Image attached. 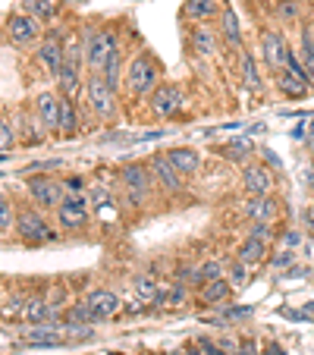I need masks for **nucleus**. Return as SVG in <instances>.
Here are the masks:
<instances>
[{"label":"nucleus","mask_w":314,"mask_h":355,"mask_svg":"<svg viewBox=\"0 0 314 355\" xmlns=\"http://www.w3.org/2000/svg\"><path fill=\"white\" fill-rule=\"evenodd\" d=\"M161 85V63L154 60L151 51H139V54L132 57V60L126 63V82H123V88H126L132 98H151V92Z\"/></svg>","instance_id":"nucleus-1"},{"label":"nucleus","mask_w":314,"mask_h":355,"mask_svg":"<svg viewBox=\"0 0 314 355\" xmlns=\"http://www.w3.org/2000/svg\"><path fill=\"white\" fill-rule=\"evenodd\" d=\"M13 233H16V239L26 242V245H47V242L60 239V230L51 227V220L44 217V211L35 208V205H28V208H16Z\"/></svg>","instance_id":"nucleus-2"},{"label":"nucleus","mask_w":314,"mask_h":355,"mask_svg":"<svg viewBox=\"0 0 314 355\" xmlns=\"http://www.w3.org/2000/svg\"><path fill=\"white\" fill-rule=\"evenodd\" d=\"M82 41H85V73H101L104 63L110 60L116 47H123L120 35L116 28H107V26H85L82 32Z\"/></svg>","instance_id":"nucleus-3"},{"label":"nucleus","mask_w":314,"mask_h":355,"mask_svg":"<svg viewBox=\"0 0 314 355\" xmlns=\"http://www.w3.org/2000/svg\"><path fill=\"white\" fill-rule=\"evenodd\" d=\"M82 98H85V107L94 114V120H101V123H110L120 114V92H114L101 73L85 76V92H82Z\"/></svg>","instance_id":"nucleus-4"},{"label":"nucleus","mask_w":314,"mask_h":355,"mask_svg":"<svg viewBox=\"0 0 314 355\" xmlns=\"http://www.w3.org/2000/svg\"><path fill=\"white\" fill-rule=\"evenodd\" d=\"M120 186H123V198L129 201V208L141 211L148 201H151V189L157 186V182H154L148 164L132 161V164H126V167L120 170Z\"/></svg>","instance_id":"nucleus-5"},{"label":"nucleus","mask_w":314,"mask_h":355,"mask_svg":"<svg viewBox=\"0 0 314 355\" xmlns=\"http://www.w3.org/2000/svg\"><path fill=\"white\" fill-rule=\"evenodd\" d=\"M3 32H7L10 44L19 47V51H28V47H38V41L44 38V22L35 19L26 10H13L3 22Z\"/></svg>","instance_id":"nucleus-6"},{"label":"nucleus","mask_w":314,"mask_h":355,"mask_svg":"<svg viewBox=\"0 0 314 355\" xmlns=\"http://www.w3.org/2000/svg\"><path fill=\"white\" fill-rule=\"evenodd\" d=\"M26 192H28L35 208H41V211H57L60 201L69 195L67 186H63V180H57V176H28Z\"/></svg>","instance_id":"nucleus-7"},{"label":"nucleus","mask_w":314,"mask_h":355,"mask_svg":"<svg viewBox=\"0 0 314 355\" xmlns=\"http://www.w3.org/2000/svg\"><path fill=\"white\" fill-rule=\"evenodd\" d=\"M54 214H57V227H60V233H82V230L91 223V205H88L85 195L69 192L67 198L60 201V208H57Z\"/></svg>","instance_id":"nucleus-8"},{"label":"nucleus","mask_w":314,"mask_h":355,"mask_svg":"<svg viewBox=\"0 0 314 355\" xmlns=\"http://www.w3.org/2000/svg\"><path fill=\"white\" fill-rule=\"evenodd\" d=\"M258 51H261V57H264V63H268L270 73H280V69L286 67L289 54H293V47H289L286 35H283L280 28H274V26H261Z\"/></svg>","instance_id":"nucleus-9"},{"label":"nucleus","mask_w":314,"mask_h":355,"mask_svg":"<svg viewBox=\"0 0 314 355\" xmlns=\"http://www.w3.org/2000/svg\"><path fill=\"white\" fill-rule=\"evenodd\" d=\"M63 35L57 32H44V38L38 41V47H35V60H38V67L44 69L51 79H57L63 69V63H67V51H63Z\"/></svg>","instance_id":"nucleus-10"},{"label":"nucleus","mask_w":314,"mask_h":355,"mask_svg":"<svg viewBox=\"0 0 314 355\" xmlns=\"http://www.w3.org/2000/svg\"><path fill=\"white\" fill-rule=\"evenodd\" d=\"M148 170H151L154 182L164 189L167 195H180L182 189H186V176L180 173V170L173 167V161L167 157V151H157V155H151V161H148Z\"/></svg>","instance_id":"nucleus-11"},{"label":"nucleus","mask_w":314,"mask_h":355,"mask_svg":"<svg viewBox=\"0 0 314 355\" xmlns=\"http://www.w3.org/2000/svg\"><path fill=\"white\" fill-rule=\"evenodd\" d=\"M277 170L268 167V164H258V161H248L245 167H242V189H245V195H274L277 189Z\"/></svg>","instance_id":"nucleus-12"},{"label":"nucleus","mask_w":314,"mask_h":355,"mask_svg":"<svg viewBox=\"0 0 314 355\" xmlns=\"http://www.w3.org/2000/svg\"><path fill=\"white\" fill-rule=\"evenodd\" d=\"M151 114L154 116H164V120H170V116H176L182 110V104H186V94H182L180 85H173V82H161V85L151 92Z\"/></svg>","instance_id":"nucleus-13"},{"label":"nucleus","mask_w":314,"mask_h":355,"mask_svg":"<svg viewBox=\"0 0 314 355\" xmlns=\"http://www.w3.org/2000/svg\"><path fill=\"white\" fill-rule=\"evenodd\" d=\"M186 41H189V51H192L195 57H204V60L220 51V32L211 28L207 22H195V26L189 28Z\"/></svg>","instance_id":"nucleus-14"},{"label":"nucleus","mask_w":314,"mask_h":355,"mask_svg":"<svg viewBox=\"0 0 314 355\" xmlns=\"http://www.w3.org/2000/svg\"><path fill=\"white\" fill-rule=\"evenodd\" d=\"M60 92H41L38 98H35V116H38L41 129H44L47 135L51 132H60Z\"/></svg>","instance_id":"nucleus-15"},{"label":"nucleus","mask_w":314,"mask_h":355,"mask_svg":"<svg viewBox=\"0 0 314 355\" xmlns=\"http://www.w3.org/2000/svg\"><path fill=\"white\" fill-rule=\"evenodd\" d=\"M85 302H88V309H91V315H94V324L114 321V318L123 311V302L114 289H91V293L85 295Z\"/></svg>","instance_id":"nucleus-16"},{"label":"nucleus","mask_w":314,"mask_h":355,"mask_svg":"<svg viewBox=\"0 0 314 355\" xmlns=\"http://www.w3.org/2000/svg\"><path fill=\"white\" fill-rule=\"evenodd\" d=\"M242 214L248 217V220H264V223H274L277 217H280V201L274 198V195H248L245 201H242Z\"/></svg>","instance_id":"nucleus-17"},{"label":"nucleus","mask_w":314,"mask_h":355,"mask_svg":"<svg viewBox=\"0 0 314 355\" xmlns=\"http://www.w3.org/2000/svg\"><path fill=\"white\" fill-rule=\"evenodd\" d=\"M217 32H220V41L229 47V51H242L245 47V38H242V26H239V16H236V10L229 7V3H223L220 16H217Z\"/></svg>","instance_id":"nucleus-18"},{"label":"nucleus","mask_w":314,"mask_h":355,"mask_svg":"<svg viewBox=\"0 0 314 355\" xmlns=\"http://www.w3.org/2000/svg\"><path fill=\"white\" fill-rule=\"evenodd\" d=\"M274 76H277V92H280L283 98H289V101L308 98V94H311V88H314L305 76H295L289 67H283L280 73H274Z\"/></svg>","instance_id":"nucleus-19"},{"label":"nucleus","mask_w":314,"mask_h":355,"mask_svg":"<svg viewBox=\"0 0 314 355\" xmlns=\"http://www.w3.org/2000/svg\"><path fill=\"white\" fill-rule=\"evenodd\" d=\"M220 10H223V0H182L180 16L195 26V22L217 19V16H220Z\"/></svg>","instance_id":"nucleus-20"},{"label":"nucleus","mask_w":314,"mask_h":355,"mask_svg":"<svg viewBox=\"0 0 314 355\" xmlns=\"http://www.w3.org/2000/svg\"><path fill=\"white\" fill-rule=\"evenodd\" d=\"M85 67H73V63H63L60 76H57V92L63 94V98H79L82 92H85Z\"/></svg>","instance_id":"nucleus-21"},{"label":"nucleus","mask_w":314,"mask_h":355,"mask_svg":"<svg viewBox=\"0 0 314 355\" xmlns=\"http://www.w3.org/2000/svg\"><path fill=\"white\" fill-rule=\"evenodd\" d=\"M233 293H236V289L229 286L227 277H220V280H207V283H201V286H198L201 305H211V309H214V305H229Z\"/></svg>","instance_id":"nucleus-22"},{"label":"nucleus","mask_w":314,"mask_h":355,"mask_svg":"<svg viewBox=\"0 0 314 355\" xmlns=\"http://www.w3.org/2000/svg\"><path fill=\"white\" fill-rule=\"evenodd\" d=\"M167 157H170V161H173V167L180 170V173L186 176V180H189V176H195V173H198V170H201V164H204V157H201V151H198V148H186V145H182V148H170V151H167Z\"/></svg>","instance_id":"nucleus-23"},{"label":"nucleus","mask_w":314,"mask_h":355,"mask_svg":"<svg viewBox=\"0 0 314 355\" xmlns=\"http://www.w3.org/2000/svg\"><path fill=\"white\" fill-rule=\"evenodd\" d=\"M270 255V242L264 239H254V236H245V239L239 242V248H236V258L245 264H252V268H258V264H264Z\"/></svg>","instance_id":"nucleus-24"},{"label":"nucleus","mask_w":314,"mask_h":355,"mask_svg":"<svg viewBox=\"0 0 314 355\" xmlns=\"http://www.w3.org/2000/svg\"><path fill=\"white\" fill-rule=\"evenodd\" d=\"M19 10H26V13H32L35 19H41L44 26H51V22L60 19L63 3L60 0H19Z\"/></svg>","instance_id":"nucleus-25"},{"label":"nucleus","mask_w":314,"mask_h":355,"mask_svg":"<svg viewBox=\"0 0 314 355\" xmlns=\"http://www.w3.org/2000/svg\"><path fill=\"white\" fill-rule=\"evenodd\" d=\"M217 155H220L223 161H233V164H239V167H245L254 157V145H252V139H229L227 145L217 148Z\"/></svg>","instance_id":"nucleus-26"},{"label":"nucleus","mask_w":314,"mask_h":355,"mask_svg":"<svg viewBox=\"0 0 314 355\" xmlns=\"http://www.w3.org/2000/svg\"><path fill=\"white\" fill-rule=\"evenodd\" d=\"M19 318H22V321H28V324L51 321V318H57V315H54V302L41 299V295H35V299H26V302H22Z\"/></svg>","instance_id":"nucleus-27"},{"label":"nucleus","mask_w":314,"mask_h":355,"mask_svg":"<svg viewBox=\"0 0 314 355\" xmlns=\"http://www.w3.org/2000/svg\"><path fill=\"white\" fill-rule=\"evenodd\" d=\"M239 79H242V85L254 94L264 88V79H261V73H258V63H254V57L248 54V51H239Z\"/></svg>","instance_id":"nucleus-28"},{"label":"nucleus","mask_w":314,"mask_h":355,"mask_svg":"<svg viewBox=\"0 0 314 355\" xmlns=\"http://www.w3.org/2000/svg\"><path fill=\"white\" fill-rule=\"evenodd\" d=\"M63 98V94H60ZM82 129V116H79V107H76L73 98H63L60 104V135H67V139H76Z\"/></svg>","instance_id":"nucleus-29"},{"label":"nucleus","mask_w":314,"mask_h":355,"mask_svg":"<svg viewBox=\"0 0 314 355\" xmlns=\"http://www.w3.org/2000/svg\"><path fill=\"white\" fill-rule=\"evenodd\" d=\"M186 299H189V286L176 283V286L157 293V299L151 302V309H180V305H186Z\"/></svg>","instance_id":"nucleus-30"},{"label":"nucleus","mask_w":314,"mask_h":355,"mask_svg":"<svg viewBox=\"0 0 314 355\" xmlns=\"http://www.w3.org/2000/svg\"><path fill=\"white\" fill-rule=\"evenodd\" d=\"M305 7H302V0H274V16L280 26H293V22L302 19Z\"/></svg>","instance_id":"nucleus-31"},{"label":"nucleus","mask_w":314,"mask_h":355,"mask_svg":"<svg viewBox=\"0 0 314 355\" xmlns=\"http://www.w3.org/2000/svg\"><path fill=\"white\" fill-rule=\"evenodd\" d=\"M227 280H229V286H233V289L248 286V280H252V264H245V261H239V258H233V261L227 264Z\"/></svg>","instance_id":"nucleus-32"},{"label":"nucleus","mask_w":314,"mask_h":355,"mask_svg":"<svg viewBox=\"0 0 314 355\" xmlns=\"http://www.w3.org/2000/svg\"><path fill=\"white\" fill-rule=\"evenodd\" d=\"M182 352L186 355H229L227 349H223L217 340H211V336H198V340H192Z\"/></svg>","instance_id":"nucleus-33"},{"label":"nucleus","mask_w":314,"mask_h":355,"mask_svg":"<svg viewBox=\"0 0 314 355\" xmlns=\"http://www.w3.org/2000/svg\"><path fill=\"white\" fill-rule=\"evenodd\" d=\"M132 286H135V293H139V299L148 302V305H151V302L157 299V293H161V286H157V280H154L151 274H135Z\"/></svg>","instance_id":"nucleus-34"},{"label":"nucleus","mask_w":314,"mask_h":355,"mask_svg":"<svg viewBox=\"0 0 314 355\" xmlns=\"http://www.w3.org/2000/svg\"><path fill=\"white\" fill-rule=\"evenodd\" d=\"M220 277H227V261H220V258H207V261L198 264V280L201 283L220 280Z\"/></svg>","instance_id":"nucleus-35"},{"label":"nucleus","mask_w":314,"mask_h":355,"mask_svg":"<svg viewBox=\"0 0 314 355\" xmlns=\"http://www.w3.org/2000/svg\"><path fill=\"white\" fill-rule=\"evenodd\" d=\"M295 261H299V252H293V248H283V245L277 248L274 255H268V264L274 270H289Z\"/></svg>","instance_id":"nucleus-36"},{"label":"nucleus","mask_w":314,"mask_h":355,"mask_svg":"<svg viewBox=\"0 0 314 355\" xmlns=\"http://www.w3.org/2000/svg\"><path fill=\"white\" fill-rule=\"evenodd\" d=\"M85 198H88V205H91V211H98V214H101V208H110V205H114V195H110V189H104V186L88 189Z\"/></svg>","instance_id":"nucleus-37"},{"label":"nucleus","mask_w":314,"mask_h":355,"mask_svg":"<svg viewBox=\"0 0 314 355\" xmlns=\"http://www.w3.org/2000/svg\"><path fill=\"white\" fill-rule=\"evenodd\" d=\"M16 223V208L7 195H0V236H7Z\"/></svg>","instance_id":"nucleus-38"},{"label":"nucleus","mask_w":314,"mask_h":355,"mask_svg":"<svg viewBox=\"0 0 314 355\" xmlns=\"http://www.w3.org/2000/svg\"><path fill=\"white\" fill-rule=\"evenodd\" d=\"M63 315H67V321H73V324H94V315H91V309H88L85 299L76 302V305H69Z\"/></svg>","instance_id":"nucleus-39"},{"label":"nucleus","mask_w":314,"mask_h":355,"mask_svg":"<svg viewBox=\"0 0 314 355\" xmlns=\"http://www.w3.org/2000/svg\"><path fill=\"white\" fill-rule=\"evenodd\" d=\"M280 245H283V248H293V252H299V248L305 245V230H302V227H289L286 233L280 236Z\"/></svg>","instance_id":"nucleus-40"},{"label":"nucleus","mask_w":314,"mask_h":355,"mask_svg":"<svg viewBox=\"0 0 314 355\" xmlns=\"http://www.w3.org/2000/svg\"><path fill=\"white\" fill-rule=\"evenodd\" d=\"M248 236H254V239H264V242L280 239V236H277V230H274V223H264V220H254L252 227H248Z\"/></svg>","instance_id":"nucleus-41"},{"label":"nucleus","mask_w":314,"mask_h":355,"mask_svg":"<svg viewBox=\"0 0 314 355\" xmlns=\"http://www.w3.org/2000/svg\"><path fill=\"white\" fill-rule=\"evenodd\" d=\"M16 145V132L7 120H0V155H10V148Z\"/></svg>","instance_id":"nucleus-42"},{"label":"nucleus","mask_w":314,"mask_h":355,"mask_svg":"<svg viewBox=\"0 0 314 355\" xmlns=\"http://www.w3.org/2000/svg\"><path fill=\"white\" fill-rule=\"evenodd\" d=\"M63 186H67V192H76V195H85L88 192V186H85V180H82V176H67V180H63Z\"/></svg>","instance_id":"nucleus-43"},{"label":"nucleus","mask_w":314,"mask_h":355,"mask_svg":"<svg viewBox=\"0 0 314 355\" xmlns=\"http://www.w3.org/2000/svg\"><path fill=\"white\" fill-rule=\"evenodd\" d=\"M302 230H305L308 236H314V201L308 208H302Z\"/></svg>","instance_id":"nucleus-44"},{"label":"nucleus","mask_w":314,"mask_h":355,"mask_svg":"<svg viewBox=\"0 0 314 355\" xmlns=\"http://www.w3.org/2000/svg\"><path fill=\"white\" fill-rule=\"evenodd\" d=\"M236 355H261V349H258V343H254V340H239Z\"/></svg>","instance_id":"nucleus-45"},{"label":"nucleus","mask_w":314,"mask_h":355,"mask_svg":"<svg viewBox=\"0 0 314 355\" xmlns=\"http://www.w3.org/2000/svg\"><path fill=\"white\" fill-rule=\"evenodd\" d=\"M261 157H264V164H268V167H274V170H280V167H283L280 157H277L274 151H270V148H261Z\"/></svg>","instance_id":"nucleus-46"},{"label":"nucleus","mask_w":314,"mask_h":355,"mask_svg":"<svg viewBox=\"0 0 314 355\" xmlns=\"http://www.w3.org/2000/svg\"><path fill=\"white\" fill-rule=\"evenodd\" d=\"M261 355H289L286 352V346H283V343H268V346H264V349H261Z\"/></svg>","instance_id":"nucleus-47"},{"label":"nucleus","mask_w":314,"mask_h":355,"mask_svg":"<svg viewBox=\"0 0 314 355\" xmlns=\"http://www.w3.org/2000/svg\"><path fill=\"white\" fill-rule=\"evenodd\" d=\"M248 315H252V309H229V305L223 309V318H248Z\"/></svg>","instance_id":"nucleus-48"},{"label":"nucleus","mask_w":314,"mask_h":355,"mask_svg":"<svg viewBox=\"0 0 314 355\" xmlns=\"http://www.w3.org/2000/svg\"><path fill=\"white\" fill-rule=\"evenodd\" d=\"M283 274H286V277H308V268H305V264H299V261H295L293 268H289V270H283Z\"/></svg>","instance_id":"nucleus-49"},{"label":"nucleus","mask_w":314,"mask_h":355,"mask_svg":"<svg viewBox=\"0 0 314 355\" xmlns=\"http://www.w3.org/2000/svg\"><path fill=\"white\" fill-rule=\"evenodd\" d=\"M305 186H308V192L314 195V167H311V170H305Z\"/></svg>","instance_id":"nucleus-50"},{"label":"nucleus","mask_w":314,"mask_h":355,"mask_svg":"<svg viewBox=\"0 0 314 355\" xmlns=\"http://www.w3.org/2000/svg\"><path fill=\"white\" fill-rule=\"evenodd\" d=\"M60 3H69V7H82L85 0H60Z\"/></svg>","instance_id":"nucleus-51"},{"label":"nucleus","mask_w":314,"mask_h":355,"mask_svg":"<svg viewBox=\"0 0 314 355\" xmlns=\"http://www.w3.org/2000/svg\"><path fill=\"white\" fill-rule=\"evenodd\" d=\"M308 139H314V116H311V126H308Z\"/></svg>","instance_id":"nucleus-52"},{"label":"nucleus","mask_w":314,"mask_h":355,"mask_svg":"<svg viewBox=\"0 0 314 355\" xmlns=\"http://www.w3.org/2000/svg\"><path fill=\"white\" fill-rule=\"evenodd\" d=\"M176 355H186V352H176Z\"/></svg>","instance_id":"nucleus-53"},{"label":"nucleus","mask_w":314,"mask_h":355,"mask_svg":"<svg viewBox=\"0 0 314 355\" xmlns=\"http://www.w3.org/2000/svg\"><path fill=\"white\" fill-rule=\"evenodd\" d=\"M311 157H314V151H311Z\"/></svg>","instance_id":"nucleus-54"}]
</instances>
